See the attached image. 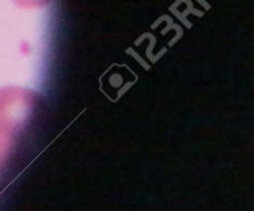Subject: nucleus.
<instances>
[{
	"label": "nucleus",
	"mask_w": 254,
	"mask_h": 211,
	"mask_svg": "<svg viewBox=\"0 0 254 211\" xmlns=\"http://www.w3.org/2000/svg\"><path fill=\"white\" fill-rule=\"evenodd\" d=\"M17 6L26 7V9H39L49 4L51 0H12Z\"/></svg>",
	"instance_id": "f257e3e1"
}]
</instances>
